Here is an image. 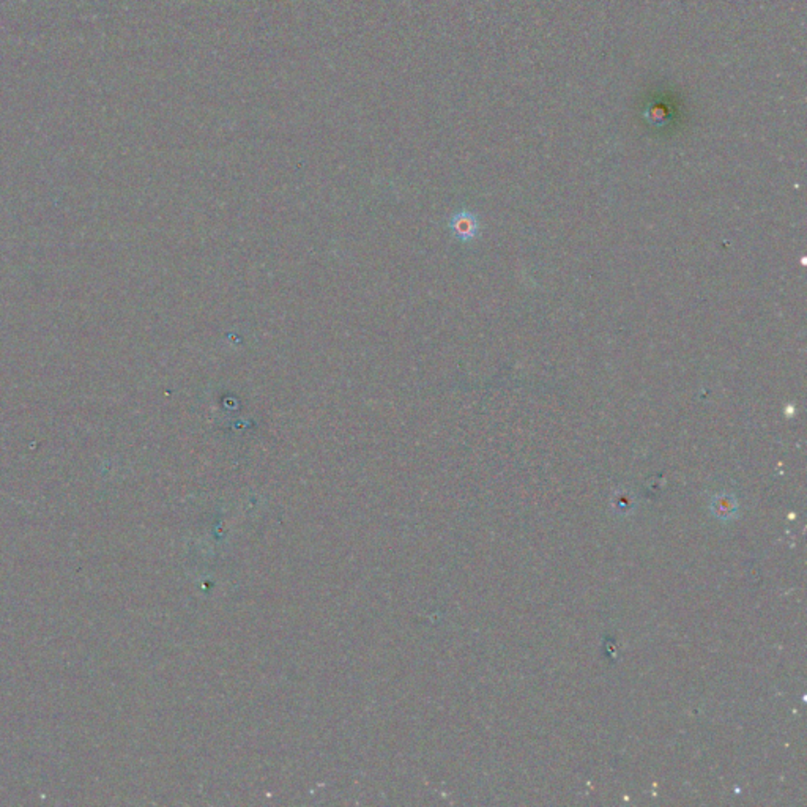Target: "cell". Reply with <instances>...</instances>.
Returning <instances> with one entry per match:
<instances>
[{
  "mask_svg": "<svg viewBox=\"0 0 807 807\" xmlns=\"http://www.w3.org/2000/svg\"><path fill=\"white\" fill-rule=\"evenodd\" d=\"M449 229L453 231V234L461 241H470L478 235L480 224H478V218L475 213H471L468 210H462L456 213L451 221H449Z\"/></svg>",
  "mask_w": 807,
  "mask_h": 807,
  "instance_id": "obj_1",
  "label": "cell"
}]
</instances>
